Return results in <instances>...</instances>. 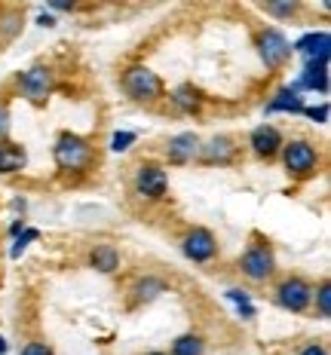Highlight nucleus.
I'll list each match as a JSON object with an SVG mask.
<instances>
[{
	"label": "nucleus",
	"mask_w": 331,
	"mask_h": 355,
	"mask_svg": "<svg viewBox=\"0 0 331 355\" xmlns=\"http://www.w3.org/2000/svg\"><path fill=\"white\" fill-rule=\"evenodd\" d=\"M53 159L62 172H86L95 162V150H92L90 138L74 135V132H62V135L56 138Z\"/></svg>",
	"instance_id": "1"
},
{
	"label": "nucleus",
	"mask_w": 331,
	"mask_h": 355,
	"mask_svg": "<svg viewBox=\"0 0 331 355\" xmlns=\"http://www.w3.org/2000/svg\"><path fill=\"white\" fill-rule=\"evenodd\" d=\"M282 162H285V172L291 178L307 181L319 168V150L310 141H304V138H294V141L282 144Z\"/></svg>",
	"instance_id": "2"
},
{
	"label": "nucleus",
	"mask_w": 331,
	"mask_h": 355,
	"mask_svg": "<svg viewBox=\"0 0 331 355\" xmlns=\"http://www.w3.org/2000/svg\"><path fill=\"white\" fill-rule=\"evenodd\" d=\"M123 89H126L129 98L142 101V105H151V101H157L160 95H163V80L157 77L147 64H132L123 73Z\"/></svg>",
	"instance_id": "3"
},
{
	"label": "nucleus",
	"mask_w": 331,
	"mask_h": 355,
	"mask_svg": "<svg viewBox=\"0 0 331 355\" xmlns=\"http://www.w3.org/2000/svg\"><path fill=\"white\" fill-rule=\"evenodd\" d=\"M239 270H242V276L252 279V282H267V279L276 272L273 248H270L267 242H255V245H248L239 257Z\"/></svg>",
	"instance_id": "4"
},
{
	"label": "nucleus",
	"mask_w": 331,
	"mask_h": 355,
	"mask_svg": "<svg viewBox=\"0 0 331 355\" xmlns=\"http://www.w3.org/2000/svg\"><path fill=\"white\" fill-rule=\"evenodd\" d=\"M257 53H261L264 64H267L270 71H279L291 58V43L285 40V34L279 31V28H264V31L257 34Z\"/></svg>",
	"instance_id": "5"
},
{
	"label": "nucleus",
	"mask_w": 331,
	"mask_h": 355,
	"mask_svg": "<svg viewBox=\"0 0 331 355\" xmlns=\"http://www.w3.org/2000/svg\"><path fill=\"white\" fill-rule=\"evenodd\" d=\"M313 300V285L300 276H289L276 285V303L289 313H304Z\"/></svg>",
	"instance_id": "6"
},
{
	"label": "nucleus",
	"mask_w": 331,
	"mask_h": 355,
	"mask_svg": "<svg viewBox=\"0 0 331 355\" xmlns=\"http://www.w3.org/2000/svg\"><path fill=\"white\" fill-rule=\"evenodd\" d=\"M169 190V175L160 162H142L135 168V193L144 199H163Z\"/></svg>",
	"instance_id": "7"
},
{
	"label": "nucleus",
	"mask_w": 331,
	"mask_h": 355,
	"mask_svg": "<svg viewBox=\"0 0 331 355\" xmlns=\"http://www.w3.org/2000/svg\"><path fill=\"white\" fill-rule=\"evenodd\" d=\"M181 251L187 261L194 263H209L212 257L218 254V239L212 230H205V227H194L187 236L181 239Z\"/></svg>",
	"instance_id": "8"
},
{
	"label": "nucleus",
	"mask_w": 331,
	"mask_h": 355,
	"mask_svg": "<svg viewBox=\"0 0 331 355\" xmlns=\"http://www.w3.org/2000/svg\"><path fill=\"white\" fill-rule=\"evenodd\" d=\"M282 144H285L282 132L270 123H261L257 129H252V135H248V147H252V153L257 159H273L276 153H282Z\"/></svg>",
	"instance_id": "9"
},
{
	"label": "nucleus",
	"mask_w": 331,
	"mask_h": 355,
	"mask_svg": "<svg viewBox=\"0 0 331 355\" xmlns=\"http://www.w3.org/2000/svg\"><path fill=\"white\" fill-rule=\"evenodd\" d=\"M53 92V73H49L43 64H34L31 71L22 73V95H25L31 105H43Z\"/></svg>",
	"instance_id": "10"
},
{
	"label": "nucleus",
	"mask_w": 331,
	"mask_h": 355,
	"mask_svg": "<svg viewBox=\"0 0 331 355\" xmlns=\"http://www.w3.org/2000/svg\"><path fill=\"white\" fill-rule=\"evenodd\" d=\"M328 46H331L328 31H310L294 43L291 53H300L307 64H328Z\"/></svg>",
	"instance_id": "11"
},
{
	"label": "nucleus",
	"mask_w": 331,
	"mask_h": 355,
	"mask_svg": "<svg viewBox=\"0 0 331 355\" xmlns=\"http://www.w3.org/2000/svg\"><path fill=\"white\" fill-rule=\"evenodd\" d=\"M237 157V141L230 135H215L205 144H200V159L205 166H227Z\"/></svg>",
	"instance_id": "12"
},
{
	"label": "nucleus",
	"mask_w": 331,
	"mask_h": 355,
	"mask_svg": "<svg viewBox=\"0 0 331 355\" xmlns=\"http://www.w3.org/2000/svg\"><path fill=\"white\" fill-rule=\"evenodd\" d=\"M200 138L194 135V132H181V135H175V138H169V144H166V157L172 166H187L190 159H196L200 157Z\"/></svg>",
	"instance_id": "13"
},
{
	"label": "nucleus",
	"mask_w": 331,
	"mask_h": 355,
	"mask_svg": "<svg viewBox=\"0 0 331 355\" xmlns=\"http://www.w3.org/2000/svg\"><path fill=\"white\" fill-rule=\"evenodd\" d=\"M291 89H298V92H304V89L307 92H328V64H307Z\"/></svg>",
	"instance_id": "14"
},
{
	"label": "nucleus",
	"mask_w": 331,
	"mask_h": 355,
	"mask_svg": "<svg viewBox=\"0 0 331 355\" xmlns=\"http://www.w3.org/2000/svg\"><path fill=\"white\" fill-rule=\"evenodd\" d=\"M28 166L25 147L16 141H0V175H16Z\"/></svg>",
	"instance_id": "15"
},
{
	"label": "nucleus",
	"mask_w": 331,
	"mask_h": 355,
	"mask_svg": "<svg viewBox=\"0 0 331 355\" xmlns=\"http://www.w3.org/2000/svg\"><path fill=\"white\" fill-rule=\"evenodd\" d=\"M304 98H300L298 89L291 86H282L279 92L273 95V101L267 105V114H304Z\"/></svg>",
	"instance_id": "16"
},
{
	"label": "nucleus",
	"mask_w": 331,
	"mask_h": 355,
	"mask_svg": "<svg viewBox=\"0 0 331 355\" xmlns=\"http://www.w3.org/2000/svg\"><path fill=\"white\" fill-rule=\"evenodd\" d=\"M172 105L181 110V114H196V110L203 107V95H200V89H196L194 83H181V86H175L172 89Z\"/></svg>",
	"instance_id": "17"
},
{
	"label": "nucleus",
	"mask_w": 331,
	"mask_h": 355,
	"mask_svg": "<svg viewBox=\"0 0 331 355\" xmlns=\"http://www.w3.org/2000/svg\"><path fill=\"white\" fill-rule=\"evenodd\" d=\"M90 266L99 272H114L120 266V251L110 242H99L92 251H90Z\"/></svg>",
	"instance_id": "18"
},
{
	"label": "nucleus",
	"mask_w": 331,
	"mask_h": 355,
	"mask_svg": "<svg viewBox=\"0 0 331 355\" xmlns=\"http://www.w3.org/2000/svg\"><path fill=\"white\" fill-rule=\"evenodd\" d=\"M205 352V340L200 334H184L172 343V355H203Z\"/></svg>",
	"instance_id": "19"
},
{
	"label": "nucleus",
	"mask_w": 331,
	"mask_h": 355,
	"mask_svg": "<svg viewBox=\"0 0 331 355\" xmlns=\"http://www.w3.org/2000/svg\"><path fill=\"white\" fill-rule=\"evenodd\" d=\"M230 303H237V309H239V315L242 319H255V306H252V294L248 291H242V288H230V291L224 294Z\"/></svg>",
	"instance_id": "20"
},
{
	"label": "nucleus",
	"mask_w": 331,
	"mask_h": 355,
	"mask_svg": "<svg viewBox=\"0 0 331 355\" xmlns=\"http://www.w3.org/2000/svg\"><path fill=\"white\" fill-rule=\"evenodd\" d=\"M163 291H166V285L160 282V279H153V276H147V279H142V282L135 285V294L142 300H153L157 294H163Z\"/></svg>",
	"instance_id": "21"
},
{
	"label": "nucleus",
	"mask_w": 331,
	"mask_h": 355,
	"mask_svg": "<svg viewBox=\"0 0 331 355\" xmlns=\"http://www.w3.org/2000/svg\"><path fill=\"white\" fill-rule=\"evenodd\" d=\"M135 141H138L135 132H114V138H110V150H114V153H126Z\"/></svg>",
	"instance_id": "22"
},
{
	"label": "nucleus",
	"mask_w": 331,
	"mask_h": 355,
	"mask_svg": "<svg viewBox=\"0 0 331 355\" xmlns=\"http://www.w3.org/2000/svg\"><path fill=\"white\" fill-rule=\"evenodd\" d=\"M316 306H319L322 319H328V315H331V285L328 282H322L319 291H316Z\"/></svg>",
	"instance_id": "23"
},
{
	"label": "nucleus",
	"mask_w": 331,
	"mask_h": 355,
	"mask_svg": "<svg viewBox=\"0 0 331 355\" xmlns=\"http://www.w3.org/2000/svg\"><path fill=\"white\" fill-rule=\"evenodd\" d=\"M37 239H40V233L31 230V227H25V230H22V236L16 239V245H12L10 254H12V257H22V251L28 248V242H37Z\"/></svg>",
	"instance_id": "24"
},
{
	"label": "nucleus",
	"mask_w": 331,
	"mask_h": 355,
	"mask_svg": "<svg viewBox=\"0 0 331 355\" xmlns=\"http://www.w3.org/2000/svg\"><path fill=\"white\" fill-rule=\"evenodd\" d=\"M264 10H267L270 16H291V12L298 10V3H267Z\"/></svg>",
	"instance_id": "25"
},
{
	"label": "nucleus",
	"mask_w": 331,
	"mask_h": 355,
	"mask_svg": "<svg viewBox=\"0 0 331 355\" xmlns=\"http://www.w3.org/2000/svg\"><path fill=\"white\" fill-rule=\"evenodd\" d=\"M304 114L310 116V120H316V123H328V105H319V107H304Z\"/></svg>",
	"instance_id": "26"
},
{
	"label": "nucleus",
	"mask_w": 331,
	"mask_h": 355,
	"mask_svg": "<svg viewBox=\"0 0 331 355\" xmlns=\"http://www.w3.org/2000/svg\"><path fill=\"white\" fill-rule=\"evenodd\" d=\"M6 135H10V110L0 105V141H6Z\"/></svg>",
	"instance_id": "27"
},
{
	"label": "nucleus",
	"mask_w": 331,
	"mask_h": 355,
	"mask_svg": "<svg viewBox=\"0 0 331 355\" xmlns=\"http://www.w3.org/2000/svg\"><path fill=\"white\" fill-rule=\"evenodd\" d=\"M22 355H53V349H49L46 343H28L25 349H22Z\"/></svg>",
	"instance_id": "28"
},
{
	"label": "nucleus",
	"mask_w": 331,
	"mask_h": 355,
	"mask_svg": "<svg viewBox=\"0 0 331 355\" xmlns=\"http://www.w3.org/2000/svg\"><path fill=\"white\" fill-rule=\"evenodd\" d=\"M298 355H328V349H325V346H322V343H307V346H304V349H300Z\"/></svg>",
	"instance_id": "29"
},
{
	"label": "nucleus",
	"mask_w": 331,
	"mask_h": 355,
	"mask_svg": "<svg viewBox=\"0 0 331 355\" xmlns=\"http://www.w3.org/2000/svg\"><path fill=\"white\" fill-rule=\"evenodd\" d=\"M37 25H43V28H53V25H56V19H53V16H40V19H37Z\"/></svg>",
	"instance_id": "30"
},
{
	"label": "nucleus",
	"mask_w": 331,
	"mask_h": 355,
	"mask_svg": "<svg viewBox=\"0 0 331 355\" xmlns=\"http://www.w3.org/2000/svg\"><path fill=\"white\" fill-rule=\"evenodd\" d=\"M6 349H10V343H6V340L0 337V355H6Z\"/></svg>",
	"instance_id": "31"
},
{
	"label": "nucleus",
	"mask_w": 331,
	"mask_h": 355,
	"mask_svg": "<svg viewBox=\"0 0 331 355\" xmlns=\"http://www.w3.org/2000/svg\"><path fill=\"white\" fill-rule=\"evenodd\" d=\"M147 355H163V352H147Z\"/></svg>",
	"instance_id": "32"
}]
</instances>
